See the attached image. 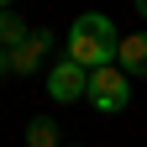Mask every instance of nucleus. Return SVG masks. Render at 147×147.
Masks as SVG:
<instances>
[{"label":"nucleus","mask_w":147,"mask_h":147,"mask_svg":"<svg viewBox=\"0 0 147 147\" xmlns=\"http://www.w3.org/2000/svg\"><path fill=\"white\" fill-rule=\"evenodd\" d=\"M116 53H121V32H116V21H110L105 11L74 16V26L63 37V58L68 63H79L84 74H95V68H110V63H116Z\"/></svg>","instance_id":"f257e3e1"},{"label":"nucleus","mask_w":147,"mask_h":147,"mask_svg":"<svg viewBox=\"0 0 147 147\" xmlns=\"http://www.w3.org/2000/svg\"><path fill=\"white\" fill-rule=\"evenodd\" d=\"M95 110H105V116H116V110L131 105V74H126L121 63H110V68H95L89 74V95H84Z\"/></svg>","instance_id":"f03ea898"},{"label":"nucleus","mask_w":147,"mask_h":147,"mask_svg":"<svg viewBox=\"0 0 147 147\" xmlns=\"http://www.w3.org/2000/svg\"><path fill=\"white\" fill-rule=\"evenodd\" d=\"M47 95L58 100V105H79L84 95H89V74L79 68V63H68V58H58L47 68Z\"/></svg>","instance_id":"7ed1b4c3"},{"label":"nucleus","mask_w":147,"mask_h":147,"mask_svg":"<svg viewBox=\"0 0 147 147\" xmlns=\"http://www.w3.org/2000/svg\"><path fill=\"white\" fill-rule=\"evenodd\" d=\"M47 47H53V32L32 26V37H26V42L5 53V58H11V74H16V79H26V74H37V68H42V58H47Z\"/></svg>","instance_id":"20e7f679"},{"label":"nucleus","mask_w":147,"mask_h":147,"mask_svg":"<svg viewBox=\"0 0 147 147\" xmlns=\"http://www.w3.org/2000/svg\"><path fill=\"white\" fill-rule=\"evenodd\" d=\"M116 63H121L126 74H142V79H147V32H126V37H121Z\"/></svg>","instance_id":"39448f33"},{"label":"nucleus","mask_w":147,"mask_h":147,"mask_svg":"<svg viewBox=\"0 0 147 147\" xmlns=\"http://www.w3.org/2000/svg\"><path fill=\"white\" fill-rule=\"evenodd\" d=\"M26 147H63V131L53 116H32L26 121Z\"/></svg>","instance_id":"423d86ee"},{"label":"nucleus","mask_w":147,"mask_h":147,"mask_svg":"<svg viewBox=\"0 0 147 147\" xmlns=\"http://www.w3.org/2000/svg\"><path fill=\"white\" fill-rule=\"evenodd\" d=\"M26 37H32V26H26V16H16V11H0V47H21L26 42Z\"/></svg>","instance_id":"0eeeda50"},{"label":"nucleus","mask_w":147,"mask_h":147,"mask_svg":"<svg viewBox=\"0 0 147 147\" xmlns=\"http://www.w3.org/2000/svg\"><path fill=\"white\" fill-rule=\"evenodd\" d=\"M5 74H11V58H5V47H0V79H5Z\"/></svg>","instance_id":"6e6552de"},{"label":"nucleus","mask_w":147,"mask_h":147,"mask_svg":"<svg viewBox=\"0 0 147 147\" xmlns=\"http://www.w3.org/2000/svg\"><path fill=\"white\" fill-rule=\"evenodd\" d=\"M137 16H142V21H147V0H137Z\"/></svg>","instance_id":"1a4fd4ad"},{"label":"nucleus","mask_w":147,"mask_h":147,"mask_svg":"<svg viewBox=\"0 0 147 147\" xmlns=\"http://www.w3.org/2000/svg\"><path fill=\"white\" fill-rule=\"evenodd\" d=\"M0 11H11V0H0Z\"/></svg>","instance_id":"9d476101"}]
</instances>
